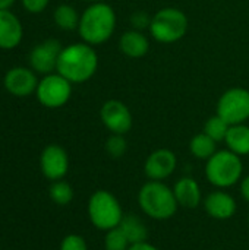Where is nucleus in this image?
Here are the masks:
<instances>
[{
	"instance_id": "nucleus-1",
	"label": "nucleus",
	"mask_w": 249,
	"mask_h": 250,
	"mask_svg": "<svg viewBox=\"0 0 249 250\" xmlns=\"http://www.w3.org/2000/svg\"><path fill=\"white\" fill-rule=\"evenodd\" d=\"M98 67V56L92 45L76 42L65 47L57 60V73L70 83H82L94 76Z\"/></svg>"
},
{
	"instance_id": "nucleus-2",
	"label": "nucleus",
	"mask_w": 249,
	"mask_h": 250,
	"mask_svg": "<svg viewBox=\"0 0 249 250\" xmlns=\"http://www.w3.org/2000/svg\"><path fill=\"white\" fill-rule=\"evenodd\" d=\"M116 29V13L104 1H95L81 15L78 31L84 42L90 45L103 44L112 38Z\"/></svg>"
},
{
	"instance_id": "nucleus-3",
	"label": "nucleus",
	"mask_w": 249,
	"mask_h": 250,
	"mask_svg": "<svg viewBox=\"0 0 249 250\" xmlns=\"http://www.w3.org/2000/svg\"><path fill=\"white\" fill-rule=\"evenodd\" d=\"M138 205L147 217L157 221L172 218L179 207L173 189L157 180H150L142 185L138 192Z\"/></svg>"
},
{
	"instance_id": "nucleus-4",
	"label": "nucleus",
	"mask_w": 249,
	"mask_h": 250,
	"mask_svg": "<svg viewBox=\"0 0 249 250\" xmlns=\"http://www.w3.org/2000/svg\"><path fill=\"white\" fill-rule=\"evenodd\" d=\"M242 160L230 149L217 151L205 164V177L217 189H229L235 186L242 180Z\"/></svg>"
},
{
	"instance_id": "nucleus-5",
	"label": "nucleus",
	"mask_w": 249,
	"mask_h": 250,
	"mask_svg": "<svg viewBox=\"0 0 249 250\" xmlns=\"http://www.w3.org/2000/svg\"><path fill=\"white\" fill-rule=\"evenodd\" d=\"M189 28L185 12L178 7H163L154 13L150 23L151 37L163 44H172L182 40Z\"/></svg>"
},
{
	"instance_id": "nucleus-6",
	"label": "nucleus",
	"mask_w": 249,
	"mask_h": 250,
	"mask_svg": "<svg viewBox=\"0 0 249 250\" xmlns=\"http://www.w3.org/2000/svg\"><path fill=\"white\" fill-rule=\"evenodd\" d=\"M88 217L95 229L109 231L119 227L125 215L117 198L112 192L97 190L88 201Z\"/></svg>"
},
{
	"instance_id": "nucleus-7",
	"label": "nucleus",
	"mask_w": 249,
	"mask_h": 250,
	"mask_svg": "<svg viewBox=\"0 0 249 250\" xmlns=\"http://www.w3.org/2000/svg\"><path fill=\"white\" fill-rule=\"evenodd\" d=\"M217 116L229 126L242 125L249 119V91L245 88H230L222 94L217 103Z\"/></svg>"
},
{
	"instance_id": "nucleus-8",
	"label": "nucleus",
	"mask_w": 249,
	"mask_h": 250,
	"mask_svg": "<svg viewBox=\"0 0 249 250\" xmlns=\"http://www.w3.org/2000/svg\"><path fill=\"white\" fill-rule=\"evenodd\" d=\"M70 94L72 83L59 73L45 75L37 86V98L47 108L63 107L69 101Z\"/></svg>"
},
{
	"instance_id": "nucleus-9",
	"label": "nucleus",
	"mask_w": 249,
	"mask_h": 250,
	"mask_svg": "<svg viewBox=\"0 0 249 250\" xmlns=\"http://www.w3.org/2000/svg\"><path fill=\"white\" fill-rule=\"evenodd\" d=\"M100 117L106 129L116 135H125L132 129V113L128 105L119 100H109L101 105Z\"/></svg>"
},
{
	"instance_id": "nucleus-10",
	"label": "nucleus",
	"mask_w": 249,
	"mask_h": 250,
	"mask_svg": "<svg viewBox=\"0 0 249 250\" xmlns=\"http://www.w3.org/2000/svg\"><path fill=\"white\" fill-rule=\"evenodd\" d=\"M178 166V158L173 151L160 148L153 151L144 164V173L150 180L163 182L170 177Z\"/></svg>"
},
{
	"instance_id": "nucleus-11",
	"label": "nucleus",
	"mask_w": 249,
	"mask_h": 250,
	"mask_svg": "<svg viewBox=\"0 0 249 250\" xmlns=\"http://www.w3.org/2000/svg\"><path fill=\"white\" fill-rule=\"evenodd\" d=\"M62 44L57 40H45L35 45L29 54V64L35 72L50 75L57 69V60L62 53Z\"/></svg>"
},
{
	"instance_id": "nucleus-12",
	"label": "nucleus",
	"mask_w": 249,
	"mask_h": 250,
	"mask_svg": "<svg viewBox=\"0 0 249 250\" xmlns=\"http://www.w3.org/2000/svg\"><path fill=\"white\" fill-rule=\"evenodd\" d=\"M40 166H41L43 174L47 179L53 182L62 180L69 170L68 152L60 145H48L44 148L41 154Z\"/></svg>"
},
{
	"instance_id": "nucleus-13",
	"label": "nucleus",
	"mask_w": 249,
	"mask_h": 250,
	"mask_svg": "<svg viewBox=\"0 0 249 250\" xmlns=\"http://www.w3.org/2000/svg\"><path fill=\"white\" fill-rule=\"evenodd\" d=\"M204 209L211 218L225 221V220H230L236 214L238 207L232 195H229L223 189H219L205 196Z\"/></svg>"
},
{
	"instance_id": "nucleus-14",
	"label": "nucleus",
	"mask_w": 249,
	"mask_h": 250,
	"mask_svg": "<svg viewBox=\"0 0 249 250\" xmlns=\"http://www.w3.org/2000/svg\"><path fill=\"white\" fill-rule=\"evenodd\" d=\"M4 88L15 97H28L37 91L38 81L32 70L26 67H13L4 75Z\"/></svg>"
},
{
	"instance_id": "nucleus-15",
	"label": "nucleus",
	"mask_w": 249,
	"mask_h": 250,
	"mask_svg": "<svg viewBox=\"0 0 249 250\" xmlns=\"http://www.w3.org/2000/svg\"><path fill=\"white\" fill-rule=\"evenodd\" d=\"M22 40V25L9 10H0V48H15Z\"/></svg>"
},
{
	"instance_id": "nucleus-16",
	"label": "nucleus",
	"mask_w": 249,
	"mask_h": 250,
	"mask_svg": "<svg viewBox=\"0 0 249 250\" xmlns=\"http://www.w3.org/2000/svg\"><path fill=\"white\" fill-rule=\"evenodd\" d=\"M175 198L179 204V207L195 209L201 204V188L198 182L192 177H182L179 179L173 186Z\"/></svg>"
},
{
	"instance_id": "nucleus-17",
	"label": "nucleus",
	"mask_w": 249,
	"mask_h": 250,
	"mask_svg": "<svg viewBox=\"0 0 249 250\" xmlns=\"http://www.w3.org/2000/svg\"><path fill=\"white\" fill-rule=\"evenodd\" d=\"M119 47L122 53L131 59H141L144 57L150 50V41L148 38L136 29H131L122 34Z\"/></svg>"
},
{
	"instance_id": "nucleus-18",
	"label": "nucleus",
	"mask_w": 249,
	"mask_h": 250,
	"mask_svg": "<svg viewBox=\"0 0 249 250\" xmlns=\"http://www.w3.org/2000/svg\"><path fill=\"white\" fill-rule=\"evenodd\" d=\"M225 142L227 145V149H230L236 155H249V126L245 123L230 126Z\"/></svg>"
},
{
	"instance_id": "nucleus-19",
	"label": "nucleus",
	"mask_w": 249,
	"mask_h": 250,
	"mask_svg": "<svg viewBox=\"0 0 249 250\" xmlns=\"http://www.w3.org/2000/svg\"><path fill=\"white\" fill-rule=\"evenodd\" d=\"M119 227L125 233V236L128 237L131 245L147 242L148 230H147L145 224L136 215H125Z\"/></svg>"
},
{
	"instance_id": "nucleus-20",
	"label": "nucleus",
	"mask_w": 249,
	"mask_h": 250,
	"mask_svg": "<svg viewBox=\"0 0 249 250\" xmlns=\"http://www.w3.org/2000/svg\"><path fill=\"white\" fill-rule=\"evenodd\" d=\"M216 145L217 142L213 141L208 135H205L204 132L203 133H198L195 135L191 142H189V151L191 154L198 158V160H208L210 157H213L217 149H216Z\"/></svg>"
},
{
	"instance_id": "nucleus-21",
	"label": "nucleus",
	"mask_w": 249,
	"mask_h": 250,
	"mask_svg": "<svg viewBox=\"0 0 249 250\" xmlns=\"http://www.w3.org/2000/svg\"><path fill=\"white\" fill-rule=\"evenodd\" d=\"M79 19L81 16H78L75 7H72L70 4H60L54 10V22L59 28L65 31H72L78 28Z\"/></svg>"
},
{
	"instance_id": "nucleus-22",
	"label": "nucleus",
	"mask_w": 249,
	"mask_h": 250,
	"mask_svg": "<svg viewBox=\"0 0 249 250\" xmlns=\"http://www.w3.org/2000/svg\"><path fill=\"white\" fill-rule=\"evenodd\" d=\"M48 195H50V199L56 205L65 207L70 204V201L73 199V189L69 183L63 180H57V182H53V185L50 186Z\"/></svg>"
},
{
	"instance_id": "nucleus-23",
	"label": "nucleus",
	"mask_w": 249,
	"mask_h": 250,
	"mask_svg": "<svg viewBox=\"0 0 249 250\" xmlns=\"http://www.w3.org/2000/svg\"><path fill=\"white\" fill-rule=\"evenodd\" d=\"M229 125L220 117V116H211L205 125H204V133L208 135L213 141L216 142H222L226 139V135H227V130H229Z\"/></svg>"
},
{
	"instance_id": "nucleus-24",
	"label": "nucleus",
	"mask_w": 249,
	"mask_h": 250,
	"mask_svg": "<svg viewBox=\"0 0 249 250\" xmlns=\"http://www.w3.org/2000/svg\"><path fill=\"white\" fill-rule=\"evenodd\" d=\"M131 248V243L125 233L120 230V227L112 229L106 231L104 237V249L106 250H128Z\"/></svg>"
},
{
	"instance_id": "nucleus-25",
	"label": "nucleus",
	"mask_w": 249,
	"mask_h": 250,
	"mask_svg": "<svg viewBox=\"0 0 249 250\" xmlns=\"http://www.w3.org/2000/svg\"><path fill=\"white\" fill-rule=\"evenodd\" d=\"M128 151V142L123 135L112 133V136L106 141V152L112 158H122Z\"/></svg>"
},
{
	"instance_id": "nucleus-26",
	"label": "nucleus",
	"mask_w": 249,
	"mask_h": 250,
	"mask_svg": "<svg viewBox=\"0 0 249 250\" xmlns=\"http://www.w3.org/2000/svg\"><path fill=\"white\" fill-rule=\"evenodd\" d=\"M60 250H88V246H87V242L82 236L69 234L62 240Z\"/></svg>"
},
{
	"instance_id": "nucleus-27",
	"label": "nucleus",
	"mask_w": 249,
	"mask_h": 250,
	"mask_svg": "<svg viewBox=\"0 0 249 250\" xmlns=\"http://www.w3.org/2000/svg\"><path fill=\"white\" fill-rule=\"evenodd\" d=\"M151 18H153V16H150L147 12H144V10H136V12H134L132 16H131V23H132L134 29L142 31V29H145V28H150Z\"/></svg>"
},
{
	"instance_id": "nucleus-28",
	"label": "nucleus",
	"mask_w": 249,
	"mask_h": 250,
	"mask_svg": "<svg viewBox=\"0 0 249 250\" xmlns=\"http://www.w3.org/2000/svg\"><path fill=\"white\" fill-rule=\"evenodd\" d=\"M22 4L23 7L31 12V13H40L43 12L47 4H48V0H22Z\"/></svg>"
},
{
	"instance_id": "nucleus-29",
	"label": "nucleus",
	"mask_w": 249,
	"mask_h": 250,
	"mask_svg": "<svg viewBox=\"0 0 249 250\" xmlns=\"http://www.w3.org/2000/svg\"><path fill=\"white\" fill-rule=\"evenodd\" d=\"M241 195H242L244 201H247L249 204V176L241 180Z\"/></svg>"
},
{
	"instance_id": "nucleus-30",
	"label": "nucleus",
	"mask_w": 249,
	"mask_h": 250,
	"mask_svg": "<svg viewBox=\"0 0 249 250\" xmlns=\"http://www.w3.org/2000/svg\"><path fill=\"white\" fill-rule=\"evenodd\" d=\"M128 250H160L156 248L154 245L148 243V242H142V243H136V245H131V248Z\"/></svg>"
},
{
	"instance_id": "nucleus-31",
	"label": "nucleus",
	"mask_w": 249,
	"mask_h": 250,
	"mask_svg": "<svg viewBox=\"0 0 249 250\" xmlns=\"http://www.w3.org/2000/svg\"><path fill=\"white\" fill-rule=\"evenodd\" d=\"M15 3V0H0V10H9V7Z\"/></svg>"
},
{
	"instance_id": "nucleus-32",
	"label": "nucleus",
	"mask_w": 249,
	"mask_h": 250,
	"mask_svg": "<svg viewBox=\"0 0 249 250\" xmlns=\"http://www.w3.org/2000/svg\"><path fill=\"white\" fill-rule=\"evenodd\" d=\"M85 1H92V3H95V1H101V0H85Z\"/></svg>"
},
{
	"instance_id": "nucleus-33",
	"label": "nucleus",
	"mask_w": 249,
	"mask_h": 250,
	"mask_svg": "<svg viewBox=\"0 0 249 250\" xmlns=\"http://www.w3.org/2000/svg\"><path fill=\"white\" fill-rule=\"evenodd\" d=\"M248 227H249V217H248Z\"/></svg>"
}]
</instances>
